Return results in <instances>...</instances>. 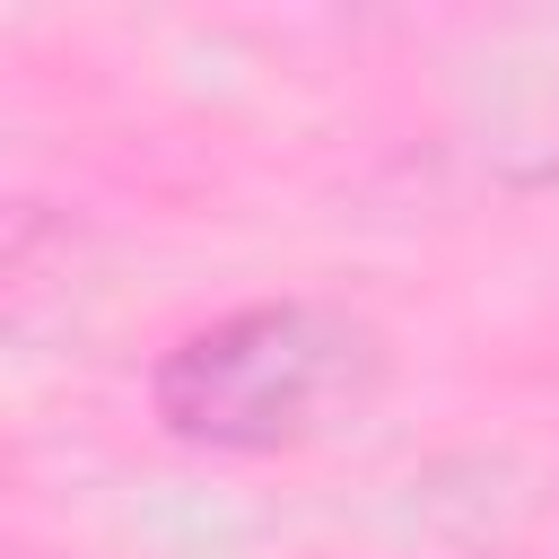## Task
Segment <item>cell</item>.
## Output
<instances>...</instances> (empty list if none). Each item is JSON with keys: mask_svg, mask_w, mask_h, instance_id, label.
Here are the masks:
<instances>
[{"mask_svg": "<svg viewBox=\"0 0 559 559\" xmlns=\"http://www.w3.org/2000/svg\"><path fill=\"white\" fill-rule=\"evenodd\" d=\"M358 367H367L358 323L297 306V297L245 306V314H218V323H201L192 341L166 349L157 419L192 445L262 454V445L323 428V411H341V393H358Z\"/></svg>", "mask_w": 559, "mask_h": 559, "instance_id": "6da1fadb", "label": "cell"}]
</instances>
